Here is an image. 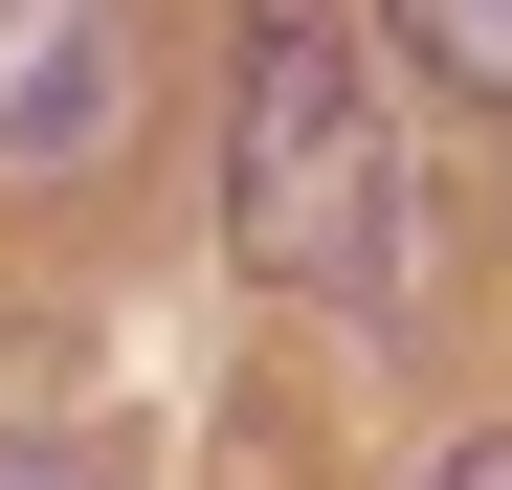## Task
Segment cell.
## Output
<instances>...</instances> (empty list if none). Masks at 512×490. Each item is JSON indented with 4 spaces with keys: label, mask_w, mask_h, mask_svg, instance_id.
Wrapping results in <instances>:
<instances>
[{
    "label": "cell",
    "mask_w": 512,
    "mask_h": 490,
    "mask_svg": "<svg viewBox=\"0 0 512 490\" xmlns=\"http://www.w3.org/2000/svg\"><path fill=\"white\" fill-rule=\"evenodd\" d=\"M223 245H245V290H312V312L401 290V156H379V90H357L334 0L223 23Z\"/></svg>",
    "instance_id": "obj_1"
},
{
    "label": "cell",
    "mask_w": 512,
    "mask_h": 490,
    "mask_svg": "<svg viewBox=\"0 0 512 490\" xmlns=\"http://www.w3.org/2000/svg\"><path fill=\"white\" fill-rule=\"evenodd\" d=\"M379 23H401V67L446 112H512V0H379Z\"/></svg>",
    "instance_id": "obj_3"
},
{
    "label": "cell",
    "mask_w": 512,
    "mask_h": 490,
    "mask_svg": "<svg viewBox=\"0 0 512 490\" xmlns=\"http://www.w3.org/2000/svg\"><path fill=\"white\" fill-rule=\"evenodd\" d=\"M134 134V0H0V179H90Z\"/></svg>",
    "instance_id": "obj_2"
},
{
    "label": "cell",
    "mask_w": 512,
    "mask_h": 490,
    "mask_svg": "<svg viewBox=\"0 0 512 490\" xmlns=\"http://www.w3.org/2000/svg\"><path fill=\"white\" fill-rule=\"evenodd\" d=\"M423 490H512V424H490V446H446V468H423Z\"/></svg>",
    "instance_id": "obj_4"
},
{
    "label": "cell",
    "mask_w": 512,
    "mask_h": 490,
    "mask_svg": "<svg viewBox=\"0 0 512 490\" xmlns=\"http://www.w3.org/2000/svg\"><path fill=\"white\" fill-rule=\"evenodd\" d=\"M0 490H90V468H45V446H0Z\"/></svg>",
    "instance_id": "obj_5"
}]
</instances>
